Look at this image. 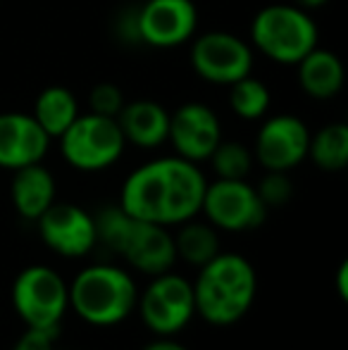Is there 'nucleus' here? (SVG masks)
I'll return each instance as SVG.
<instances>
[{"instance_id": "obj_23", "label": "nucleus", "mask_w": 348, "mask_h": 350, "mask_svg": "<svg viewBox=\"0 0 348 350\" xmlns=\"http://www.w3.org/2000/svg\"><path fill=\"white\" fill-rule=\"evenodd\" d=\"M208 160L217 179H246L253 167V152L243 143L219 141Z\"/></svg>"}, {"instance_id": "obj_14", "label": "nucleus", "mask_w": 348, "mask_h": 350, "mask_svg": "<svg viewBox=\"0 0 348 350\" xmlns=\"http://www.w3.org/2000/svg\"><path fill=\"white\" fill-rule=\"evenodd\" d=\"M168 141L174 146L176 155L191 162H203L213 155L222 141L219 120L203 103H186L174 115H170Z\"/></svg>"}, {"instance_id": "obj_18", "label": "nucleus", "mask_w": 348, "mask_h": 350, "mask_svg": "<svg viewBox=\"0 0 348 350\" xmlns=\"http://www.w3.org/2000/svg\"><path fill=\"white\" fill-rule=\"evenodd\" d=\"M298 83L306 96L315 100H330L344 86V65L334 53L312 48L298 62Z\"/></svg>"}, {"instance_id": "obj_15", "label": "nucleus", "mask_w": 348, "mask_h": 350, "mask_svg": "<svg viewBox=\"0 0 348 350\" xmlns=\"http://www.w3.org/2000/svg\"><path fill=\"white\" fill-rule=\"evenodd\" d=\"M51 136L41 129L31 115L24 112H3L0 115V167L19 170L36 165L46 157Z\"/></svg>"}, {"instance_id": "obj_6", "label": "nucleus", "mask_w": 348, "mask_h": 350, "mask_svg": "<svg viewBox=\"0 0 348 350\" xmlns=\"http://www.w3.org/2000/svg\"><path fill=\"white\" fill-rule=\"evenodd\" d=\"M12 305L27 327L60 329L70 310V286L46 265H31L22 269L12 284Z\"/></svg>"}, {"instance_id": "obj_16", "label": "nucleus", "mask_w": 348, "mask_h": 350, "mask_svg": "<svg viewBox=\"0 0 348 350\" xmlns=\"http://www.w3.org/2000/svg\"><path fill=\"white\" fill-rule=\"evenodd\" d=\"M126 143L139 148H158L168 141L170 112L155 100L124 103L120 115L115 117Z\"/></svg>"}, {"instance_id": "obj_28", "label": "nucleus", "mask_w": 348, "mask_h": 350, "mask_svg": "<svg viewBox=\"0 0 348 350\" xmlns=\"http://www.w3.org/2000/svg\"><path fill=\"white\" fill-rule=\"evenodd\" d=\"M144 350H189V348L179 341H172V338H158V341L148 343Z\"/></svg>"}, {"instance_id": "obj_12", "label": "nucleus", "mask_w": 348, "mask_h": 350, "mask_svg": "<svg viewBox=\"0 0 348 350\" xmlns=\"http://www.w3.org/2000/svg\"><path fill=\"white\" fill-rule=\"evenodd\" d=\"M136 27L146 46L174 48L196 33L198 10L191 0H146L136 8Z\"/></svg>"}, {"instance_id": "obj_8", "label": "nucleus", "mask_w": 348, "mask_h": 350, "mask_svg": "<svg viewBox=\"0 0 348 350\" xmlns=\"http://www.w3.org/2000/svg\"><path fill=\"white\" fill-rule=\"evenodd\" d=\"M144 324L158 336H174L196 317L193 284L179 274L163 272L153 277L136 303Z\"/></svg>"}, {"instance_id": "obj_29", "label": "nucleus", "mask_w": 348, "mask_h": 350, "mask_svg": "<svg viewBox=\"0 0 348 350\" xmlns=\"http://www.w3.org/2000/svg\"><path fill=\"white\" fill-rule=\"evenodd\" d=\"M293 3L303 10H315V8H322L325 3H330V0H293Z\"/></svg>"}, {"instance_id": "obj_20", "label": "nucleus", "mask_w": 348, "mask_h": 350, "mask_svg": "<svg viewBox=\"0 0 348 350\" xmlns=\"http://www.w3.org/2000/svg\"><path fill=\"white\" fill-rule=\"evenodd\" d=\"M176 258H181L191 267H203L219 253V236L213 224L205 221H184L174 236Z\"/></svg>"}, {"instance_id": "obj_3", "label": "nucleus", "mask_w": 348, "mask_h": 350, "mask_svg": "<svg viewBox=\"0 0 348 350\" xmlns=\"http://www.w3.org/2000/svg\"><path fill=\"white\" fill-rule=\"evenodd\" d=\"M93 219H96L98 243L122 255L134 269L148 277H158L174 267L176 248L174 236L168 231V226L136 219L120 205H107L98 215H93Z\"/></svg>"}, {"instance_id": "obj_26", "label": "nucleus", "mask_w": 348, "mask_h": 350, "mask_svg": "<svg viewBox=\"0 0 348 350\" xmlns=\"http://www.w3.org/2000/svg\"><path fill=\"white\" fill-rule=\"evenodd\" d=\"M57 332L60 329H31L27 327V332L17 338L12 350H57Z\"/></svg>"}, {"instance_id": "obj_13", "label": "nucleus", "mask_w": 348, "mask_h": 350, "mask_svg": "<svg viewBox=\"0 0 348 350\" xmlns=\"http://www.w3.org/2000/svg\"><path fill=\"white\" fill-rule=\"evenodd\" d=\"M310 131L293 115H274L260 126L256 139V160L267 172H291L308 157Z\"/></svg>"}, {"instance_id": "obj_19", "label": "nucleus", "mask_w": 348, "mask_h": 350, "mask_svg": "<svg viewBox=\"0 0 348 350\" xmlns=\"http://www.w3.org/2000/svg\"><path fill=\"white\" fill-rule=\"evenodd\" d=\"M34 120L41 124L51 139H60L72 122L79 117V103H77L75 93L65 86H48L38 93L36 103H34Z\"/></svg>"}, {"instance_id": "obj_2", "label": "nucleus", "mask_w": 348, "mask_h": 350, "mask_svg": "<svg viewBox=\"0 0 348 350\" xmlns=\"http://www.w3.org/2000/svg\"><path fill=\"white\" fill-rule=\"evenodd\" d=\"M256 293L258 274L253 265L243 255L219 250L193 281L196 314L213 327H229L251 310Z\"/></svg>"}, {"instance_id": "obj_11", "label": "nucleus", "mask_w": 348, "mask_h": 350, "mask_svg": "<svg viewBox=\"0 0 348 350\" xmlns=\"http://www.w3.org/2000/svg\"><path fill=\"white\" fill-rule=\"evenodd\" d=\"M36 224L43 243L62 258H84L98 245L96 219L75 203H53Z\"/></svg>"}, {"instance_id": "obj_7", "label": "nucleus", "mask_w": 348, "mask_h": 350, "mask_svg": "<svg viewBox=\"0 0 348 350\" xmlns=\"http://www.w3.org/2000/svg\"><path fill=\"white\" fill-rule=\"evenodd\" d=\"M124 146L126 141L115 117H103L96 112L79 115L60 136L65 160L81 172L107 170L122 157Z\"/></svg>"}, {"instance_id": "obj_4", "label": "nucleus", "mask_w": 348, "mask_h": 350, "mask_svg": "<svg viewBox=\"0 0 348 350\" xmlns=\"http://www.w3.org/2000/svg\"><path fill=\"white\" fill-rule=\"evenodd\" d=\"M67 286H70V308L93 327L122 324L139 303L136 281L117 265L84 267Z\"/></svg>"}, {"instance_id": "obj_5", "label": "nucleus", "mask_w": 348, "mask_h": 350, "mask_svg": "<svg viewBox=\"0 0 348 350\" xmlns=\"http://www.w3.org/2000/svg\"><path fill=\"white\" fill-rule=\"evenodd\" d=\"M251 41L265 57L279 65H298L317 48V27L298 5H267L253 17Z\"/></svg>"}, {"instance_id": "obj_21", "label": "nucleus", "mask_w": 348, "mask_h": 350, "mask_svg": "<svg viewBox=\"0 0 348 350\" xmlns=\"http://www.w3.org/2000/svg\"><path fill=\"white\" fill-rule=\"evenodd\" d=\"M308 155L320 170L341 172L348 165V126L341 122L322 126L317 134L310 136Z\"/></svg>"}, {"instance_id": "obj_17", "label": "nucleus", "mask_w": 348, "mask_h": 350, "mask_svg": "<svg viewBox=\"0 0 348 350\" xmlns=\"http://www.w3.org/2000/svg\"><path fill=\"white\" fill-rule=\"evenodd\" d=\"M10 193H12V205L17 215L36 221L55 203V179L41 162L19 167V170H14Z\"/></svg>"}, {"instance_id": "obj_25", "label": "nucleus", "mask_w": 348, "mask_h": 350, "mask_svg": "<svg viewBox=\"0 0 348 350\" xmlns=\"http://www.w3.org/2000/svg\"><path fill=\"white\" fill-rule=\"evenodd\" d=\"M124 93H122L120 86L110 81L96 83L88 93V105H91V112L103 117H117L120 110L124 107Z\"/></svg>"}, {"instance_id": "obj_22", "label": "nucleus", "mask_w": 348, "mask_h": 350, "mask_svg": "<svg viewBox=\"0 0 348 350\" xmlns=\"http://www.w3.org/2000/svg\"><path fill=\"white\" fill-rule=\"evenodd\" d=\"M229 88H232L229 91V105H232V110L241 120H260V117H265V112L269 110L272 96H269V88L265 86L260 79L248 74V77L234 81Z\"/></svg>"}, {"instance_id": "obj_27", "label": "nucleus", "mask_w": 348, "mask_h": 350, "mask_svg": "<svg viewBox=\"0 0 348 350\" xmlns=\"http://www.w3.org/2000/svg\"><path fill=\"white\" fill-rule=\"evenodd\" d=\"M336 288H339V298L348 300V262H341L336 272Z\"/></svg>"}, {"instance_id": "obj_24", "label": "nucleus", "mask_w": 348, "mask_h": 350, "mask_svg": "<svg viewBox=\"0 0 348 350\" xmlns=\"http://www.w3.org/2000/svg\"><path fill=\"white\" fill-rule=\"evenodd\" d=\"M258 196L265 203V208H282L291 200L293 196V184L289 179L286 172H267L263 176L260 186H258Z\"/></svg>"}, {"instance_id": "obj_1", "label": "nucleus", "mask_w": 348, "mask_h": 350, "mask_svg": "<svg viewBox=\"0 0 348 350\" xmlns=\"http://www.w3.org/2000/svg\"><path fill=\"white\" fill-rule=\"evenodd\" d=\"M205 186L208 181L196 162L179 155L160 157L126 176L120 208L136 219L153 224H184L200 212Z\"/></svg>"}, {"instance_id": "obj_10", "label": "nucleus", "mask_w": 348, "mask_h": 350, "mask_svg": "<svg viewBox=\"0 0 348 350\" xmlns=\"http://www.w3.org/2000/svg\"><path fill=\"white\" fill-rule=\"evenodd\" d=\"M191 65L208 83L232 86L253 72V51L243 38L227 31L203 33L191 46Z\"/></svg>"}, {"instance_id": "obj_9", "label": "nucleus", "mask_w": 348, "mask_h": 350, "mask_svg": "<svg viewBox=\"0 0 348 350\" xmlns=\"http://www.w3.org/2000/svg\"><path fill=\"white\" fill-rule=\"evenodd\" d=\"M200 212L215 229L251 231L265 221L267 208L246 179H217L205 186Z\"/></svg>"}]
</instances>
